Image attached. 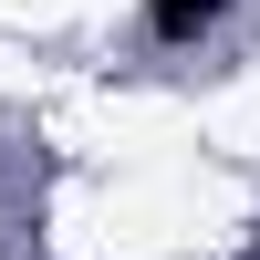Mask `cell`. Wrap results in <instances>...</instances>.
Instances as JSON below:
<instances>
[{"mask_svg":"<svg viewBox=\"0 0 260 260\" xmlns=\"http://www.w3.org/2000/svg\"><path fill=\"white\" fill-rule=\"evenodd\" d=\"M250 260H260V229H250Z\"/></svg>","mask_w":260,"mask_h":260,"instance_id":"cell-2","label":"cell"},{"mask_svg":"<svg viewBox=\"0 0 260 260\" xmlns=\"http://www.w3.org/2000/svg\"><path fill=\"white\" fill-rule=\"evenodd\" d=\"M219 11H229V0H146V31H156V42H198Z\"/></svg>","mask_w":260,"mask_h":260,"instance_id":"cell-1","label":"cell"}]
</instances>
